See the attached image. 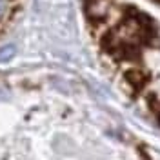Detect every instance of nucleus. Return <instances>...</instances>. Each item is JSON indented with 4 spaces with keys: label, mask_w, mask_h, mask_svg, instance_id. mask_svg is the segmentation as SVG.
<instances>
[{
    "label": "nucleus",
    "mask_w": 160,
    "mask_h": 160,
    "mask_svg": "<svg viewBox=\"0 0 160 160\" xmlns=\"http://www.w3.org/2000/svg\"><path fill=\"white\" fill-rule=\"evenodd\" d=\"M149 82H151V73L144 69L142 64L129 66L128 69H124V73H122V86H124V91H126L129 97H133V98L142 97V95L148 91Z\"/></svg>",
    "instance_id": "obj_1"
},
{
    "label": "nucleus",
    "mask_w": 160,
    "mask_h": 160,
    "mask_svg": "<svg viewBox=\"0 0 160 160\" xmlns=\"http://www.w3.org/2000/svg\"><path fill=\"white\" fill-rule=\"evenodd\" d=\"M82 2L91 28L93 29L106 28V20L109 18L111 13V0H82Z\"/></svg>",
    "instance_id": "obj_2"
},
{
    "label": "nucleus",
    "mask_w": 160,
    "mask_h": 160,
    "mask_svg": "<svg viewBox=\"0 0 160 160\" xmlns=\"http://www.w3.org/2000/svg\"><path fill=\"white\" fill-rule=\"evenodd\" d=\"M15 53H17V48H15L13 44H8V46L0 48V64L9 62V60L15 57Z\"/></svg>",
    "instance_id": "obj_3"
},
{
    "label": "nucleus",
    "mask_w": 160,
    "mask_h": 160,
    "mask_svg": "<svg viewBox=\"0 0 160 160\" xmlns=\"http://www.w3.org/2000/svg\"><path fill=\"white\" fill-rule=\"evenodd\" d=\"M11 17V0H0V26Z\"/></svg>",
    "instance_id": "obj_4"
},
{
    "label": "nucleus",
    "mask_w": 160,
    "mask_h": 160,
    "mask_svg": "<svg viewBox=\"0 0 160 160\" xmlns=\"http://www.w3.org/2000/svg\"><path fill=\"white\" fill-rule=\"evenodd\" d=\"M151 2H155V4H160V0H151Z\"/></svg>",
    "instance_id": "obj_5"
},
{
    "label": "nucleus",
    "mask_w": 160,
    "mask_h": 160,
    "mask_svg": "<svg viewBox=\"0 0 160 160\" xmlns=\"http://www.w3.org/2000/svg\"><path fill=\"white\" fill-rule=\"evenodd\" d=\"M157 117H158V122H160V111H158V113H157Z\"/></svg>",
    "instance_id": "obj_6"
}]
</instances>
